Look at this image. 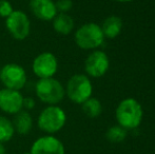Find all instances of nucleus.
Segmentation results:
<instances>
[{
	"mask_svg": "<svg viewBox=\"0 0 155 154\" xmlns=\"http://www.w3.org/2000/svg\"><path fill=\"white\" fill-rule=\"evenodd\" d=\"M143 116V107L134 98H126L121 100L115 111L117 123L124 130L136 129L141 123Z\"/></svg>",
	"mask_w": 155,
	"mask_h": 154,
	"instance_id": "nucleus-1",
	"label": "nucleus"
},
{
	"mask_svg": "<svg viewBox=\"0 0 155 154\" xmlns=\"http://www.w3.org/2000/svg\"><path fill=\"white\" fill-rule=\"evenodd\" d=\"M35 92L39 100L49 106L58 105L65 95L62 84L53 77L40 78L35 86Z\"/></svg>",
	"mask_w": 155,
	"mask_h": 154,
	"instance_id": "nucleus-2",
	"label": "nucleus"
},
{
	"mask_svg": "<svg viewBox=\"0 0 155 154\" xmlns=\"http://www.w3.org/2000/svg\"><path fill=\"white\" fill-rule=\"evenodd\" d=\"M67 123V114L57 105L48 106L40 112L37 125L41 131L48 134H54L60 131Z\"/></svg>",
	"mask_w": 155,
	"mask_h": 154,
	"instance_id": "nucleus-3",
	"label": "nucleus"
},
{
	"mask_svg": "<svg viewBox=\"0 0 155 154\" xmlns=\"http://www.w3.org/2000/svg\"><path fill=\"white\" fill-rule=\"evenodd\" d=\"M64 90L65 94L73 103L81 105L92 96L93 86L87 75L75 74L68 80Z\"/></svg>",
	"mask_w": 155,
	"mask_h": 154,
	"instance_id": "nucleus-4",
	"label": "nucleus"
},
{
	"mask_svg": "<svg viewBox=\"0 0 155 154\" xmlns=\"http://www.w3.org/2000/svg\"><path fill=\"white\" fill-rule=\"evenodd\" d=\"M74 39L80 49L95 50L102 44L104 36L100 25L94 22H89L81 25L76 31Z\"/></svg>",
	"mask_w": 155,
	"mask_h": 154,
	"instance_id": "nucleus-5",
	"label": "nucleus"
},
{
	"mask_svg": "<svg viewBox=\"0 0 155 154\" xmlns=\"http://www.w3.org/2000/svg\"><path fill=\"white\" fill-rule=\"evenodd\" d=\"M5 27L13 38L23 40L30 35L31 21L28 15L22 11H13L5 18Z\"/></svg>",
	"mask_w": 155,
	"mask_h": 154,
	"instance_id": "nucleus-6",
	"label": "nucleus"
},
{
	"mask_svg": "<svg viewBox=\"0 0 155 154\" xmlns=\"http://www.w3.org/2000/svg\"><path fill=\"white\" fill-rule=\"evenodd\" d=\"M0 80L4 87L13 90H21L27 84V73L17 64H8L0 69Z\"/></svg>",
	"mask_w": 155,
	"mask_h": 154,
	"instance_id": "nucleus-7",
	"label": "nucleus"
},
{
	"mask_svg": "<svg viewBox=\"0 0 155 154\" xmlns=\"http://www.w3.org/2000/svg\"><path fill=\"white\" fill-rule=\"evenodd\" d=\"M32 69L39 79L53 77L58 70L57 58L51 52H43L33 60Z\"/></svg>",
	"mask_w": 155,
	"mask_h": 154,
	"instance_id": "nucleus-8",
	"label": "nucleus"
},
{
	"mask_svg": "<svg viewBox=\"0 0 155 154\" xmlns=\"http://www.w3.org/2000/svg\"><path fill=\"white\" fill-rule=\"evenodd\" d=\"M110 60L104 52L95 50L87 57L84 62V69L89 76L98 78L104 76L109 70Z\"/></svg>",
	"mask_w": 155,
	"mask_h": 154,
	"instance_id": "nucleus-9",
	"label": "nucleus"
},
{
	"mask_svg": "<svg viewBox=\"0 0 155 154\" xmlns=\"http://www.w3.org/2000/svg\"><path fill=\"white\" fill-rule=\"evenodd\" d=\"M23 98L18 90L3 88L0 90V110L4 113L15 115L23 109Z\"/></svg>",
	"mask_w": 155,
	"mask_h": 154,
	"instance_id": "nucleus-10",
	"label": "nucleus"
},
{
	"mask_svg": "<svg viewBox=\"0 0 155 154\" xmlns=\"http://www.w3.org/2000/svg\"><path fill=\"white\" fill-rule=\"evenodd\" d=\"M31 154H65L64 146L57 137L45 135L39 137L33 143Z\"/></svg>",
	"mask_w": 155,
	"mask_h": 154,
	"instance_id": "nucleus-11",
	"label": "nucleus"
},
{
	"mask_svg": "<svg viewBox=\"0 0 155 154\" xmlns=\"http://www.w3.org/2000/svg\"><path fill=\"white\" fill-rule=\"evenodd\" d=\"M30 8L39 20L52 21L58 14L53 0H30Z\"/></svg>",
	"mask_w": 155,
	"mask_h": 154,
	"instance_id": "nucleus-12",
	"label": "nucleus"
},
{
	"mask_svg": "<svg viewBox=\"0 0 155 154\" xmlns=\"http://www.w3.org/2000/svg\"><path fill=\"white\" fill-rule=\"evenodd\" d=\"M12 123L15 132H17L20 135H25L30 133L33 128V118L27 110H21L15 114Z\"/></svg>",
	"mask_w": 155,
	"mask_h": 154,
	"instance_id": "nucleus-13",
	"label": "nucleus"
},
{
	"mask_svg": "<svg viewBox=\"0 0 155 154\" xmlns=\"http://www.w3.org/2000/svg\"><path fill=\"white\" fill-rule=\"evenodd\" d=\"M101 30L104 37L110 39L117 37L123 30V20L118 16H109L104 19Z\"/></svg>",
	"mask_w": 155,
	"mask_h": 154,
	"instance_id": "nucleus-14",
	"label": "nucleus"
},
{
	"mask_svg": "<svg viewBox=\"0 0 155 154\" xmlns=\"http://www.w3.org/2000/svg\"><path fill=\"white\" fill-rule=\"evenodd\" d=\"M53 28L60 35H69L74 29V20L67 13H59L54 17Z\"/></svg>",
	"mask_w": 155,
	"mask_h": 154,
	"instance_id": "nucleus-15",
	"label": "nucleus"
},
{
	"mask_svg": "<svg viewBox=\"0 0 155 154\" xmlns=\"http://www.w3.org/2000/svg\"><path fill=\"white\" fill-rule=\"evenodd\" d=\"M81 108L84 113L90 118L98 117L102 112V106L100 101L97 98H93V97H90L84 103H82Z\"/></svg>",
	"mask_w": 155,
	"mask_h": 154,
	"instance_id": "nucleus-16",
	"label": "nucleus"
},
{
	"mask_svg": "<svg viewBox=\"0 0 155 154\" xmlns=\"http://www.w3.org/2000/svg\"><path fill=\"white\" fill-rule=\"evenodd\" d=\"M15 129L13 123L5 116H0V143H6L13 138Z\"/></svg>",
	"mask_w": 155,
	"mask_h": 154,
	"instance_id": "nucleus-17",
	"label": "nucleus"
},
{
	"mask_svg": "<svg viewBox=\"0 0 155 154\" xmlns=\"http://www.w3.org/2000/svg\"><path fill=\"white\" fill-rule=\"evenodd\" d=\"M127 130H124L119 125L112 126L109 128V130L106 133V137L112 143H120L126 138Z\"/></svg>",
	"mask_w": 155,
	"mask_h": 154,
	"instance_id": "nucleus-18",
	"label": "nucleus"
},
{
	"mask_svg": "<svg viewBox=\"0 0 155 154\" xmlns=\"http://www.w3.org/2000/svg\"><path fill=\"white\" fill-rule=\"evenodd\" d=\"M13 6L8 0H0V17L6 18L13 12Z\"/></svg>",
	"mask_w": 155,
	"mask_h": 154,
	"instance_id": "nucleus-19",
	"label": "nucleus"
},
{
	"mask_svg": "<svg viewBox=\"0 0 155 154\" xmlns=\"http://www.w3.org/2000/svg\"><path fill=\"white\" fill-rule=\"evenodd\" d=\"M57 12L59 13H68L73 6L72 0H57L55 2Z\"/></svg>",
	"mask_w": 155,
	"mask_h": 154,
	"instance_id": "nucleus-20",
	"label": "nucleus"
},
{
	"mask_svg": "<svg viewBox=\"0 0 155 154\" xmlns=\"http://www.w3.org/2000/svg\"><path fill=\"white\" fill-rule=\"evenodd\" d=\"M35 100L32 97H25L23 98V109L25 110H32L35 107Z\"/></svg>",
	"mask_w": 155,
	"mask_h": 154,
	"instance_id": "nucleus-21",
	"label": "nucleus"
},
{
	"mask_svg": "<svg viewBox=\"0 0 155 154\" xmlns=\"http://www.w3.org/2000/svg\"><path fill=\"white\" fill-rule=\"evenodd\" d=\"M6 150H5V147L3 146L2 143H0V154H5Z\"/></svg>",
	"mask_w": 155,
	"mask_h": 154,
	"instance_id": "nucleus-22",
	"label": "nucleus"
},
{
	"mask_svg": "<svg viewBox=\"0 0 155 154\" xmlns=\"http://www.w3.org/2000/svg\"><path fill=\"white\" fill-rule=\"evenodd\" d=\"M115 1H118V2H130V1H133V0H115Z\"/></svg>",
	"mask_w": 155,
	"mask_h": 154,
	"instance_id": "nucleus-23",
	"label": "nucleus"
},
{
	"mask_svg": "<svg viewBox=\"0 0 155 154\" xmlns=\"http://www.w3.org/2000/svg\"><path fill=\"white\" fill-rule=\"evenodd\" d=\"M23 154H31V153H30V152H28V153H23Z\"/></svg>",
	"mask_w": 155,
	"mask_h": 154,
	"instance_id": "nucleus-24",
	"label": "nucleus"
}]
</instances>
